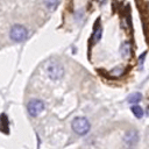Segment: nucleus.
Returning <instances> with one entry per match:
<instances>
[{"instance_id": "obj_1", "label": "nucleus", "mask_w": 149, "mask_h": 149, "mask_svg": "<svg viewBox=\"0 0 149 149\" xmlns=\"http://www.w3.org/2000/svg\"><path fill=\"white\" fill-rule=\"evenodd\" d=\"M71 128L72 130L78 134V135H85L88 133L90 128H91V125H90V121L84 118V116H77L72 120L71 122Z\"/></svg>"}, {"instance_id": "obj_2", "label": "nucleus", "mask_w": 149, "mask_h": 149, "mask_svg": "<svg viewBox=\"0 0 149 149\" xmlns=\"http://www.w3.org/2000/svg\"><path fill=\"white\" fill-rule=\"evenodd\" d=\"M47 73L52 80H59L64 76V68L57 61H51L47 65Z\"/></svg>"}, {"instance_id": "obj_3", "label": "nucleus", "mask_w": 149, "mask_h": 149, "mask_svg": "<svg viewBox=\"0 0 149 149\" xmlns=\"http://www.w3.org/2000/svg\"><path fill=\"white\" fill-rule=\"evenodd\" d=\"M28 30L22 24H14L9 30V37L14 42H22L27 38Z\"/></svg>"}, {"instance_id": "obj_4", "label": "nucleus", "mask_w": 149, "mask_h": 149, "mask_svg": "<svg viewBox=\"0 0 149 149\" xmlns=\"http://www.w3.org/2000/svg\"><path fill=\"white\" fill-rule=\"evenodd\" d=\"M44 109V102L40 99H33L27 105V111L30 116H37Z\"/></svg>"}, {"instance_id": "obj_5", "label": "nucleus", "mask_w": 149, "mask_h": 149, "mask_svg": "<svg viewBox=\"0 0 149 149\" xmlns=\"http://www.w3.org/2000/svg\"><path fill=\"white\" fill-rule=\"evenodd\" d=\"M137 140H139V135H137V132L134 130V129L129 130V132L125 135V141H126V143L129 144V146L136 144V143H137Z\"/></svg>"}, {"instance_id": "obj_6", "label": "nucleus", "mask_w": 149, "mask_h": 149, "mask_svg": "<svg viewBox=\"0 0 149 149\" xmlns=\"http://www.w3.org/2000/svg\"><path fill=\"white\" fill-rule=\"evenodd\" d=\"M120 52H121L122 57H125V58L129 56V54H130V44H129V42H123L122 43V45L120 48Z\"/></svg>"}, {"instance_id": "obj_7", "label": "nucleus", "mask_w": 149, "mask_h": 149, "mask_svg": "<svg viewBox=\"0 0 149 149\" xmlns=\"http://www.w3.org/2000/svg\"><path fill=\"white\" fill-rule=\"evenodd\" d=\"M141 99H142V94L139 93V92H135V93H132V94L128 97L127 100H128L129 104H136V102H139Z\"/></svg>"}, {"instance_id": "obj_8", "label": "nucleus", "mask_w": 149, "mask_h": 149, "mask_svg": "<svg viewBox=\"0 0 149 149\" xmlns=\"http://www.w3.org/2000/svg\"><path fill=\"white\" fill-rule=\"evenodd\" d=\"M132 112H133V114L136 116V118H142L143 116V109L140 107V106H137V105H134L133 107H132Z\"/></svg>"}, {"instance_id": "obj_9", "label": "nucleus", "mask_w": 149, "mask_h": 149, "mask_svg": "<svg viewBox=\"0 0 149 149\" xmlns=\"http://www.w3.org/2000/svg\"><path fill=\"white\" fill-rule=\"evenodd\" d=\"M58 2H59V0H44L45 6H47L48 8H50V9H54L55 7H57Z\"/></svg>"}, {"instance_id": "obj_10", "label": "nucleus", "mask_w": 149, "mask_h": 149, "mask_svg": "<svg viewBox=\"0 0 149 149\" xmlns=\"http://www.w3.org/2000/svg\"><path fill=\"white\" fill-rule=\"evenodd\" d=\"M101 33H102V29H101V27H100V26H98V28L94 30V35H93L94 41H95V42H98V41L100 40V37H101Z\"/></svg>"}]
</instances>
